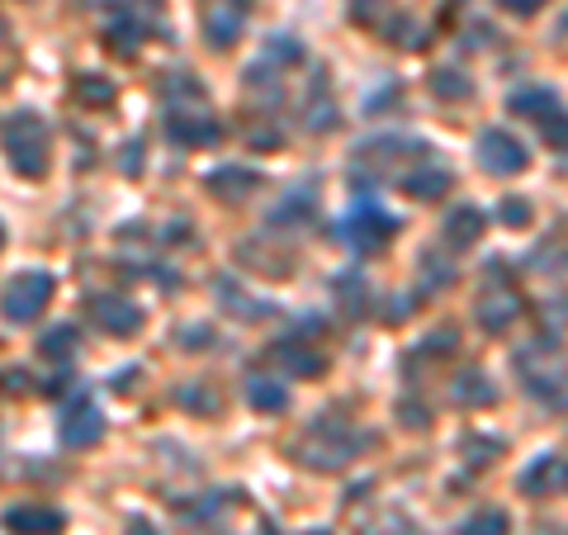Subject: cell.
<instances>
[{
    "label": "cell",
    "mask_w": 568,
    "mask_h": 535,
    "mask_svg": "<svg viewBox=\"0 0 568 535\" xmlns=\"http://www.w3.org/2000/svg\"><path fill=\"white\" fill-rule=\"evenodd\" d=\"M0 246H5V224H0Z\"/></svg>",
    "instance_id": "cell-40"
},
{
    "label": "cell",
    "mask_w": 568,
    "mask_h": 535,
    "mask_svg": "<svg viewBox=\"0 0 568 535\" xmlns=\"http://www.w3.org/2000/svg\"><path fill=\"white\" fill-rule=\"evenodd\" d=\"M5 531L10 535H57L67 526V517L57 512V507H43V502H24V507H10L5 517Z\"/></svg>",
    "instance_id": "cell-11"
},
{
    "label": "cell",
    "mask_w": 568,
    "mask_h": 535,
    "mask_svg": "<svg viewBox=\"0 0 568 535\" xmlns=\"http://www.w3.org/2000/svg\"><path fill=\"white\" fill-rule=\"evenodd\" d=\"M337 298H341V308L346 313H365V304H370V284H365V276L360 270H346V276H337Z\"/></svg>",
    "instance_id": "cell-24"
},
{
    "label": "cell",
    "mask_w": 568,
    "mask_h": 535,
    "mask_svg": "<svg viewBox=\"0 0 568 535\" xmlns=\"http://www.w3.org/2000/svg\"><path fill=\"white\" fill-rule=\"evenodd\" d=\"M304 535H332V531H304Z\"/></svg>",
    "instance_id": "cell-41"
},
{
    "label": "cell",
    "mask_w": 568,
    "mask_h": 535,
    "mask_svg": "<svg viewBox=\"0 0 568 535\" xmlns=\"http://www.w3.org/2000/svg\"><path fill=\"white\" fill-rule=\"evenodd\" d=\"M521 484V493H531V498H545L550 488L568 484V464L559 460V455H535L531 464H526V474L516 479Z\"/></svg>",
    "instance_id": "cell-14"
},
{
    "label": "cell",
    "mask_w": 568,
    "mask_h": 535,
    "mask_svg": "<svg viewBox=\"0 0 568 535\" xmlns=\"http://www.w3.org/2000/svg\"><path fill=\"white\" fill-rule=\"evenodd\" d=\"M393 232H398L393 218L384 214V208L374 204V200H365V204H356V208H351V218L341 224V242H346V246H356L360 256H374V252H384V246H389Z\"/></svg>",
    "instance_id": "cell-5"
},
{
    "label": "cell",
    "mask_w": 568,
    "mask_h": 535,
    "mask_svg": "<svg viewBox=\"0 0 568 535\" xmlns=\"http://www.w3.org/2000/svg\"><path fill=\"white\" fill-rule=\"evenodd\" d=\"M176 403H180V408H195V412H218V408H223V398H218L214 394V388L209 384H180L176 388Z\"/></svg>",
    "instance_id": "cell-27"
},
{
    "label": "cell",
    "mask_w": 568,
    "mask_h": 535,
    "mask_svg": "<svg viewBox=\"0 0 568 535\" xmlns=\"http://www.w3.org/2000/svg\"><path fill=\"white\" fill-rule=\"evenodd\" d=\"M133 380H138V370H119V374H114V388L128 394V384H133Z\"/></svg>",
    "instance_id": "cell-38"
},
{
    "label": "cell",
    "mask_w": 568,
    "mask_h": 535,
    "mask_svg": "<svg viewBox=\"0 0 568 535\" xmlns=\"http://www.w3.org/2000/svg\"><path fill=\"white\" fill-rule=\"evenodd\" d=\"M479 232H483V214L474 204H460V208H450V218H446V242L450 246H474L479 242Z\"/></svg>",
    "instance_id": "cell-19"
},
{
    "label": "cell",
    "mask_w": 568,
    "mask_h": 535,
    "mask_svg": "<svg viewBox=\"0 0 568 535\" xmlns=\"http://www.w3.org/2000/svg\"><path fill=\"white\" fill-rule=\"evenodd\" d=\"M304 124H308V133H327V128H337V104H332V86H327V72H318V76H313V86H308Z\"/></svg>",
    "instance_id": "cell-15"
},
{
    "label": "cell",
    "mask_w": 568,
    "mask_h": 535,
    "mask_svg": "<svg viewBox=\"0 0 568 535\" xmlns=\"http://www.w3.org/2000/svg\"><path fill=\"white\" fill-rule=\"evenodd\" d=\"M124 176H138L142 171V148H138V142H128V148H124Z\"/></svg>",
    "instance_id": "cell-35"
},
{
    "label": "cell",
    "mask_w": 568,
    "mask_h": 535,
    "mask_svg": "<svg viewBox=\"0 0 568 535\" xmlns=\"http://www.w3.org/2000/svg\"><path fill=\"white\" fill-rule=\"evenodd\" d=\"M498 214H502V224H516V228L531 224V204H526V200H502Z\"/></svg>",
    "instance_id": "cell-33"
},
{
    "label": "cell",
    "mask_w": 568,
    "mask_h": 535,
    "mask_svg": "<svg viewBox=\"0 0 568 535\" xmlns=\"http://www.w3.org/2000/svg\"><path fill=\"white\" fill-rule=\"evenodd\" d=\"M185 342H195L190 351H204V342L214 346V332H209V328H190V332H185Z\"/></svg>",
    "instance_id": "cell-36"
},
{
    "label": "cell",
    "mask_w": 568,
    "mask_h": 535,
    "mask_svg": "<svg viewBox=\"0 0 568 535\" xmlns=\"http://www.w3.org/2000/svg\"><path fill=\"white\" fill-rule=\"evenodd\" d=\"M455 403L460 408H488V403H498V388L488 384L483 370H464L455 380Z\"/></svg>",
    "instance_id": "cell-21"
},
{
    "label": "cell",
    "mask_w": 568,
    "mask_h": 535,
    "mask_svg": "<svg viewBox=\"0 0 568 535\" xmlns=\"http://www.w3.org/2000/svg\"><path fill=\"white\" fill-rule=\"evenodd\" d=\"M270 360H275L284 374H299V380H304V374L327 370V360H322L318 351H308L304 342H275V346H270Z\"/></svg>",
    "instance_id": "cell-16"
},
{
    "label": "cell",
    "mask_w": 568,
    "mask_h": 535,
    "mask_svg": "<svg viewBox=\"0 0 568 535\" xmlns=\"http://www.w3.org/2000/svg\"><path fill=\"white\" fill-rule=\"evenodd\" d=\"M370 446V436L351 432V426H341L337 417H313L308 422V432L294 441V460H299L304 469H341L356 460V450Z\"/></svg>",
    "instance_id": "cell-2"
},
{
    "label": "cell",
    "mask_w": 568,
    "mask_h": 535,
    "mask_svg": "<svg viewBox=\"0 0 568 535\" xmlns=\"http://www.w3.org/2000/svg\"><path fill=\"white\" fill-rule=\"evenodd\" d=\"M403 190L412 194V200H441V194L450 190V171L446 166H436V162H422L417 171L403 176Z\"/></svg>",
    "instance_id": "cell-17"
},
{
    "label": "cell",
    "mask_w": 568,
    "mask_h": 535,
    "mask_svg": "<svg viewBox=\"0 0 568 535\" xmlns=\"http://www.w3.org/2000/svg\"><path fill=\"white\" fill-rule=\"evenodd\" d=\"M0 142H5V156L15 166V176L38 180L48 176V124L38 119L34 110H20L0 124Z\"/></svg>",
    "instance_id": "cell-3"
},
{
    "label": "cell",
    "mask_w": 568,
    "mask_h": 535,
    "mask_svg": "<svg viewBox=\"0 0 568 535\" xmlns=\"http://www.w3.org/2000/svg\"><path fill=\"white\" fill-rule=\"evenodd\" d=\"M76 95H81V104H114V86L105 81V76H76Z\"/></svg>",
    "instance_id": "cell-30"
},
{
    "label": "cell",
    "mask_w": 568,
    "mask_h": 535,
    "mask_svg": "<svg viewBox=\"0 0 568 535\" xmlns=\"http://www.w3.org/2000/svg\"><path fill=\"white\" fill-rule=\"evenodd\" d=\"M90 322L109 336H133L142 328V313L133 308V298H119V294H90Z\"/></svg>",
    "instance_id": "cell-9"
},
{
    "label": "cell",
    "mask_w": 568,
    "mask_h": 535,
    "mask_svg": "<svg viewBox=\"0 0 568 535\" xmlns=\"http://www.w3.org/2000/svg\"><path fill=\"white\" fill-rule=\"evenodd\" d=\"M57 436H62V446H67V450L95 446V441L105 436V412L95 408V398L76 394V398L67 403V412H62V422H57Z\"/></svg>",
    "instance_id": "cell-7"
},
{
    "label": "cell",
    "mask_w": 568,
    "mask_h": 535,
    "mask_svg": "<svg viewBox=\"0 0 568 535\" xmlns=\"http://www.w3.org/2000/svg\"><path fill=\"white\" fill-rule=\"evenodd\" d=\"M498 270L502 266H488V284H483L479 304H474V318H479L483 332H507L516 322V313H521V298H516L512 284H502Z\"/></svg>",
    "instance_id": "cell-6"
},
{
    "label": "cell",
    "mask_w": 568,
    "mask_h": 535,
    "mask_svg": "<svg viewBox=\"0 0 568 535\" xmlns=\"http://www.w3.org/2000/svg\"><path fill=\"white\" fill-rule=\"evenodd\" d=\"M393 535H422V531H412L408 521H398V531H393Z\"/></svg>",
    "instance_id": "cell-39"
},
{
    "label": "cell",
    "mask_w": 568,
    "mask_h": 535,
    "mask_svg": "<svg viewBox=\"0 0 568 535\" xmlns=\"http://www.w3.org/2000/svg\"><path fill=\"white\" fill-rule=\"evenodd\" d=\"M304 218H313V194H308V190H294V200H284L275 214H270V228H280V224H284V228H299Z\"/></svg>",
    "instance_id": "cell-25"
},
{
    "label": "cell",
    "mask_w": 568,
    "mask_h": 535,
    "mask_svg": "<svg viewBox=\"0 0 568 535\" xmlns=\"http://www.w3.org/2000/svg\"><path fill=\"white\" fill-rule=\"evenodd\" d=\"M540 133H545V142H550L554 152H568V114L554 110L550 119H540Z\"/></svg>",
    "instance_id": "cell-31"
},
{
    "label": "cell",
    "mask_w": 568,
    "mask_h": 535,
    "mask_svg": "<svg viewBox=\"0 0 568 535\" xmlns=\"http://www.w3.org/2000/svg\"><path fill=\"white\" fill-rule=\"evenodd\" d=\"M166 95H171L166 138L180 142V148H214V142H223V124L214 119V110L204 104V90L190 81V76H171Z\"/></svg>",
    "instance_id": "cell-1"
},
{
    "label": "cell",
    "mask_w": 568,
    "mask_h": 535,
    "mask_svg": "<svg viewBox=\"0 0 568 535\" xmlns=\"http://www.w3.org/2000/svg\"><path fill=\"white\" fill-rule=\"evenodd\" d=\"M431 95L436 100H469L474 86L464 81L460 72H431Z\"/></svg>",
    "instance_id": "cell-28"
},
{
    "label": "cell",
    "mask_w": 568,
    "mask_h": 535,
    "mask_svg": "<svg viewBox=\"0 0 568 535\" xmlns=\"http://www.w3.org/2000/svg\"><path fill=\"white\" fill-rule=\"evenodd\" d=\"M256 186H261V171H251V166H214V171L204 176V190L228 204L247 200V190H256Z\"/></svg>",
    "instance_id": "cell-12"
},
{
    "label": "cell",
    "mask_w": 568,
    "mask_h": 535,
    "mask_svg": "<svg viewBox=\"0 0 568 535\" xmlns=\"http://www.w3.org/2000/svg\"><path fill=\"white\" fill-rule=\"evenodd\" d=\"M76 342H81V336H76V328H72V322H62V328H48L43 336H38V356L67 365V360L76 356Z\"/></svg>",
    "instance_id": "cell-22"
},
{
    "label": "cell",
    "mask_w": 568,
    "mask_h": 535,
    "mask_svg": "<svg viewBox=\"0 0 568 535\" xmlns=\"http://www.w3.org/2000/svg\"><path fill=\"white\" fill-rule=\"evenodd\" d=\"M479 162H483V171H493V176H516V171H526V148L507 128H488L479 138Z\"/></svg>",
    "instance_id": "cell-10"
},
{
    "label": "cell",
    "mask_w": 568,
    "mask_h": 535,
    "mask_svg": "<svg viewBox=\"0 0 568 535\" xmlns=\"http://www.w3.org/2000/svg\"><path fill=\"white\" fill-rule=\"evenodd\" d=\"M266 67H299L304 62V43L294 34H275V38H266Z\"/></svg>",
    "instance_id": "cell-23"
},
{
    "label": "cell",
    "mask_w": 568,
    "mask_h": 535,
    "mask_svg": "<svg viewBox=\"0 0 568 535\" xmlns=\"http://www.w3.org/2000/svg\"><path fill=\"white\" fill-rule=\"evenodd\" d=\"M124 535H157V526H152V521H142V517H133L128 521V531Z\"/></svg>",
    "instance_id": "cell-37"
},
{
    "label": "cell",
    "mask_w": 568,
    "mask_h": 535,
    "mask_svg": "<svg viewBox=\"0 0 568 535\" xmlns=\"http://www.w3.org/2000/svg\"><path fill=\"white\" fill-rule=\"evenodd\" d=\"M48 298H53V276H48V270H20V276L0 290V318L24 328V322H34L38 313L48 308Z\"/></svg>",
    "instance_id": "cell-4"
},
{
    "label": "cell",
    "mask_w": 568,
    "mask_h": 535,
    "mask_svg": "<svg viewBox=\"0 0 568 535\" xmlns=\"http://www.w3.org/2000/svg\"><path fill=\"white\" fill-rule=\"evenodd\" d=\"M384 10H389V0H351V20L356 24H374Z\"/></svg>",
    "instance_id": "cell-32"
},
{
    "label": "cell",
    "mask_w": 568,
    "mask_h": 535,
    "mask_svg": "<svg viewBox=\"0 0 568 535\" xmlns=\"http://www.w3.org/2000/svg\"><path fill=\"white\" fill-rule=\"evenodd\" d=\"M214 294H218V304H223L232 318H247V322H261L266 313H270V304L266 298H256V294H247L237 284V276H218L214 280Z\"/></svg>",
    "instance_id": "cell-13"
},
{
    "label": "cell",
    "mask_w": 568,
    "mask_h": 535,
    "mask_svg": "<svg viewBox=\"0 0 568 535\" xmlns=\"http://www.w3.org/2000/svg\"><path fill=\"white\" fill-rule=\"evenodd\" d=\"M559 110L554 104V90H516L512 95V114H535V119H550Z\"/></svg>",
    "instance_id": "cell-26"
},
{
    "label": "cell",
    "mask_w": 568,
    "mask_h": 535,
    "mask_svg": "<svg viewBox=\"0 0 568 535\" xmlns=\"http://www.w3.org/2000/svg\"><path fill=\"white\" fill-rule=\"evenodd\" d=\"M498 5L507 10V15H521V20H526V15H535V10L545 5V0H498Z\"/></svg>",
    "instance_id": "cell-34"
},
{
    "label": "cell",
    "mask_w": 568,
    "mask_h": 535,
    "mask_svg": "<svg viewBox=\"0 0 568 535\" xmlns=\"http://www.w3.org/2000/svg\"><path fill=\"white\" fill-rule=\"evenodd\" d=\"M507 531H512L507 512H474V517L460 526V535H507Z\"/></svg>",
    "instance_id": "cell-29"
},
{
    "label": "cell",
    "mask_w": 568,
    "mask_h": 535,
    "mask_svg": "<svg viewBox=\"0 0 568 535\" xmlns=\"http://www.w3.org/2000/svg\"><path fill=\"white\" fill-rule=\"evenodd\" d=\"M247 15H251V0H214L204 10V38L218 52H228L242 38V29H247Z\"/></svg>",
    "instance_id": "cell-8"
},
{
    "label": "cell",
    "mask_w": 568,
    "mask_h": 535,
    "mask_svg": "<svg viewBox=\"0 0 568 535\" xmlns=\"http://www.w3.org/2000/svg\"><path fill=\"white\" fill-rule=\"evenodd\" d=\"M247 403L256 412H284L289 408V388L280 380H266V374H251L247 380Z\"/></svg>",
    "instance_id": "cell-20"
},
{
    "label": "cell",
    "mask_w": 568,
    "mask_h": 535,
    "mask_svg": "<svg viewBox=\"0 0 568 535\" xmlns=\"http://www.w3.org/2000/svg\"><path fill=\"white\" fill-rule=\"evenodd\" d=\"M237 256L247 260V266L256 270V276H270V280H284V276H294V260H289V256H275V252H270V246H266V238H261V242H242V246H237Z\"/></svg>",
    "instance_id": "cell-18"
}]
</instances>
